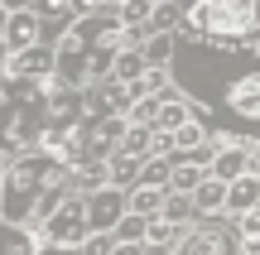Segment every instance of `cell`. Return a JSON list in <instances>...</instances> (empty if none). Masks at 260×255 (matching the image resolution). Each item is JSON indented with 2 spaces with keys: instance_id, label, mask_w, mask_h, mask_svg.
I'll use <instances>...</instances> for the list:
<instances>
[{
  "instance_id": "obj_1",
  "label": "cell",
  "mask_w": 260,
  "mask_h": 255,
  "mask_svg": "<svg viewBox=\"0 0 260 255\" xmlns=\"http://www.w3.org/2000/svg\"><path fill=\"white\" fill-rule=\"evenodd\" d=\"M63 183H68V164L63 159H53V154L19 159L10 183H0V212H5V222H15V227H24L29 217L44 222L63 202Z\"/></svg>"
},
{
  "instance_id": "obj_2",
  "label": "cell",
  "mask_w": 260,
  "mask_h": 255,
  "mask_svg": "<svg viewBox=\"0 0 260 255\" xmlns=\"http://www.w3.org/2000/svg\"><path fill=\"white\" fill-rule=\"evenodd\" d=\"M193 24L217 39H241L260 29V0H198Z\"/></svg>"
},
{
  "instance_id": "obj_3",
  "label": "cell",
  "mask_w": 260,
  "mask_h": 255,
  "mask_svg": "<svg viewBox=\"0 0 260 255\" xmlns=\"http://www.w3.org/2000/svg\"><path fill=\"white\" fill-rule=\"evenodd\" d=\"M82 236H87V207H82V198H63L44 217V241H48V246H68V250H73Z\"/></svg>"
},
{
  "instance_id": "obj_4",
  "label": "cell",
  "mask_w": 260,
  "mask_h": 255,
  "mask_svg": "<svg viewBox=\"0 0 260 255\" xmlns=\"http://www.w3.org/2000/svg\"><path fill=\"white\" fill-rule=\"evenodd\" d=\"M169 255H241V241H236V227H226V222H203Z\"/></svg>"
},
{
  "instance_id": "obj_5",
  "label": "cell",
  "mask_w": 260,
  "mask_h": 255,
  "mask_svg": "<svg viewBox=\"0 0 260 255\" xmlns=\"http://www.w3.org/2000/svg\"><path fill=\"white\" fill-rule=\"evenodd\" d=\"M82 207H87V231H111L125 212V188H96L82 198Z\"/></svg>"
},
{
  "instance_id": "obj_6",
  "label": "cell",
  "mask_w": 260,
  "mask_h": 255,
  "mask_svg": "<svg viewBox=\"0 0 260 255\" xmlns=\"http://www.w3.org/2000/svg\"><path fill=\"white\" fill-rule=\"evenodd\" d=\"M232 217H241V212L260 207V178H251V173H241V178L226 183V202H222Z\"/></svg>"
},
{
  "instance_id": "obj_7",
  "label": "cell",
  "mask_w": 260,
  "mask_h": 255,
  "mask_svg": "<svg viewBox=\"0 0 260 255\" xmlns=\"http://www.w3.org/2000/svg\"><path fill=\"white\" fill-rule=\"evenodd\" d=\"M188 202H193V212L212 217V212H222V202H226V183H222V178H212V173H203V183L188 193Z\"/></svg>"
},
{
  "instance_id": "obj_8",
  "label": "cell",
  "mask_w": 260,
  "mask_h": 255,
  "mask_svg": "<svg viewBox=\"0 0 260 255\" xmlns=\"http://www.w3.org/2000/svg\"><path fill=\"white\" fill-rule=\"evenodd\" d=\"M241 173H251V154H246V150H226V154L212 159V178L232 183V178H241Z\"/></svg>"
},
{
  "instance_id": "obj_9",
  "label": "cell",
  "mask_w": 260,
  "mask_h": 255,
  "mask_svg": "<svg viewBox=\"0 0 260 255\" xmlns=\"http://www.w3.org/2000/svg\"><path fill=\"white\" fill-rule=\"evenodd\" d=\"M159 207H164V188H135L125 198V212L135 217H159Z\"/></svg>"
},
{
  "instance_id": "obj_10",
  "label": "cell",
  "mask_w": 260,
  "mask_h": 255,
  "mask_svg": "<svg viewBox=\"0 0 260 255\" xmlns=\"http://www.w3.org/2000/svg\"><path fill=\"white\" fill-rule=\"evenodd\" d=\"M0 255H34V241H29L24 227L15 222H0Z\"/></svg>"
},
{
  "instance_id": "obj_11",
  "label": "cell",
  "mask_w": 260,
  "mask_h": 255,
  "mask_svg": "<svg viewBox=\"0 0 260 255\" xmlns=\"http://www.w3.org/2000/svg\"><path fill=\"white\" fill-rule=\"evenodd\" d=\"M236 111L251 116V121H260V77H246V82H236Z\"/></svg>"
},
{
  "instance_id": "obj_12",
  "label": "cell",
  "mask_w": 260,
  "mask_h": 255,
  "mask_svg": "<svg viewBox=\"0 0 260 255\" xmlns=\"http://www.w3.org/2000/svg\"><path fill=\"white\" fill-rule=\"evenodd\" d=\"M198 183H203V169L198 164H169V193H193Z\"/></svg>"
},
{
  "instance_id": "obj_13",
  "label": "cell",
  "mask_w": 260,
  "mask_h": 255,
  "mask_svg": "<svg viewBox=\"0 0 260 255\" xmlns=\"http://www.w3.org/2000/svg\"><path fill=\"white\" fill-rule=\"evenodd\" d=\"M169 183V159H140V173H135V188H164Z\"/></svg>"
},
{
  "instance_id": "obj_14",
  "label": "cell",
  "mask_w": 260,
  "mask_h": 255,
  "mask_svg": "<svg viewBox=\"0 0 260 255\" xmlns=\"http://www.w3.org/2000/svg\"><path fill=\"white\" fill-rule=\"evenodd\" d=\"M159 217L174 222V227H183V222L198 217V212H193V202H188V193H169V188H164V207H159Z\"/></svg>"
},
{
  "instance_id": "obj_15",
  "label": "cell",
  "mask_w": 260,
  "mask_h": 255,
  "mask_svg": "<svg viewBox=\"0 0 260 255\" xmlns=\"http://www.w3.org/2000/svg\"><path fill=\"white\" fill-rule=\"evenodd\" d=\"M111 188H135V173H140V159H130V154H111Z\"/></svg>"
},
{
  "instance_id": "obj_16",
  "label": "cell",
  "mask_w": 260,
  "mask_h": 255,
  "mask_svg": "<svg viewBox=\"0 0 260 255\" xmlns=\"http://www.w3.org/2000/svg\"><path fill=\"white\" fill-rule=\"evenodd\" d=\"M145 222H149V217H135V212H121V222L111 227V241H145Z\"/></svg>"
},
{
  "instance_id": "obj_17",
  "label": "cell",
  "mask_w": 260,
  "mask_h": 255,
  "mask_svg": "<svg viewBox=\"0 0 260 255\" xmlns=\"http://www.w3.org/2000/svg\"><path fill=\"white\" fill-rule=\"evenodd\" d=\"M183 121H188L183 106H178V101H164V106H154V121H149V125H159V130H174V125H183Z\"/></svg>"
},
{
  "instance_id": "obj_18",
  "label": "cell",
  "mask_w": 260,
  "mask_h": 255,
  "mask_svg": "<svg viewBox=\"0 0 260 255\" xmlns=\"http://www.w3.org/2000/svg\"><path fill=\"white\" fill-rule=\"evenodd\" d=\"M34 34H39V24H34L29 15L10 19V44H15V48H29V44H34Z\"/></svg>"
},
{
  "instance_id": "obj_19",
  "label": "cell",
  "mask_w": 260,
  "mask_h": 255,
  "mask_svg": "<svg viewBox=\"0 0 260 255\" xmlns=\"http://www.w3.org/2000/svg\"><path fill=\"white\" fill-rule=\"evenodd\" d=\"M169 144H174V150H198V144H203V130H198L193 121H183V125H174Z\"/></svg>"
},
{
  "instance_id": "obj_20",
  "label": "cell",
  "mask_w": 260,
  "mask_h": 255,
  "mask_svg": "<svg viewBox=\"0 0 260 255\" xmlns=\"http://www.w3.org/2000/svg\"><path fill=\"white\" fill-rule=\"evenodd\" d=\"M53 67V58L44 53V48H29L24 58H19V72H29V77H39V72H48Z\"/></svg>"
},
{
  "instance_id": "obj_21",
  "label": "cell",
  "mask_w": 260,
  "mask_h": 255,
  "mask_svg": "<svg viewBox=\"0 0 260 255\" xmlns=\"http://www.w3.org/2000/svg\"><path fill=\"white\" fill-rule=\"evenodd\" d=\"M145 150H149V130H130V135H121V150H116V154H130V159H140Z\"/></svg>"
},
{
  "instance_id": "obj_22",
  "label": "cell",
  "mask_w": 260,
  "mask_h": 255,
  "mask_svg": "<svg viewBox=\"0 0 260 255\" xmlns=\"http://www.w3.org/2000/svg\"><path fill=\"white\" fill-rule=\"evenodd\" d=\"M140 72H145V58H140V53H125L121 58V77L130 82V77H140Z\"/></svg>"
},
{
  "instance_id": "obj_23",
  "label": "cell",
  "mask_w": 260,
  "mask_h": 255,
  "mask_svg": "<svg viewBox=\"0 0 260 255\" xmlns=\"http://www.w3.org/2000/svg\"><path fill=\"white\" fill-rule=\"evenodd\" d=\"M106 255H140V241H111Z\"/></svg>"
},
{
  "instance_id": "obj_24",
  "label": "cell",
  "mask_w": 260,
  "mask_h": 255,
  "mask_svg": "<svg viewBox=\"0 0 260 255\" xmlns=\"http://www.w3.org/2000/svg\"><path fill=\"white\" fill-rule=\"evenodd\" d=\"M121 5H125V19H140V15H145V10H149L145 0H121Z\"/></svg>"
},
{
  "instance_id": "obj_25",
  "label": "cell",
  "mask_w": 260,
  "mask_h": 255,
  "mask_svg": "<svg viewBox=\"0 0 260 255\" xmlns=\"http://www.w3.org/2000/svg\"><path fill=\"white\" fill-rule=\"evenodd\" d=\"M34 255H77V250H68V246H48V241H44V246H39Z\"/></svg>"
},
{
  "instance_id": "obj_26",
  "label": "cell",
  "mask_w": 260,
  "mask_h": 255,
  "mask_svg": "<svg viewBox=\"0 0 260 255\" xmlns=\"http://www.w3.org/2000/svg\"><path fill=\"white\" fill-rule=\"evenodd\" d=\"M135 121H140V125H149V121H154V101H145V106H140V111H135Z\"/></svg>"
},
{
  "instance_id": "obj_27",
  "label": "cell",
  "mask_w": 260,
  "mask_h": 255,
  "mask_svg": "<svg viewBox=\"0 0 260 255\" xmlns=\"http://www.w3.org/2000/svg\"><path fill=\"white\" fill-rule=\"evenodd\" d=\"M63 5H68V0H39V10H48V15H58Z\"/></svg>"
},
{
  "instance_id": "obj_28",
  "label": "cell",
  "mask_w": 260,
  "mask_h": 255,
  "mask_svg": "<svg viewBox=\"0 0 260 255\" xmlns=\"http://www.w3.org/2000/svg\"><path fill=\"white\" fill-rule=\"evenodd\" d=\"M73 5H77V10H96L102 0H73Z\"/></svg>"
},
{
  "instance_id": "obj_29",
  "label": "cell",
  "mask_w": 260,
  "mask_h": 255,
  "mask_svg": "<svg viewBox=\"0 0 260 255\" xmlns=\"http://www.w3.org/2000/svg\"><path fill=\"white\" fill-rule=\"evenodd\" d=\"M5 5H10V10H19V5H29V0H5Z\"/></svg>"
},
{
  "instance_id": "obj_30",
  "label": "cell",
  "mask_w": 260,
  "mask_h": 255,
  "mask_svg": "<svg viewBox=\"0 0 260 255\" xmlns=\"http://www.w3.org/2000/svg\"><path fill=\"white\" fill-rule=\"evenodd\" d=\"M0 29H5V10H0Z\"/></svg>"
},
{
  "instance_id": "obj_31",
  "label": "cell",
  "mask_w": 260,
  "mask_h": 255,
  "mask_svg": "<svg viewBox=\"0 0 260 255\" xmlns=\"http://www.w3.org/2000/svg\"><path fill=\"white\" fill-rule=\"evenodd\" d=\"M0 63H5V48H0Z\"/></svg>"
}]
</instances>
